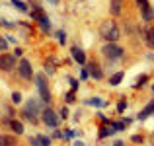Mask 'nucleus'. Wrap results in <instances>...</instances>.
Returning a JSON list of instances; mask_svg holds the SVG:
<instances>
[{
  "label": "nucleus",
  "instance_id": "obj_1",
  "mask_svg": "<svg viewBox=\"0 0 154 146\" xmlns=\"http://www.w3.org/2000/svg\"><path fill=\"white\" fill-rule=\"evenodd\" d=\"M41 99H35V97H29V99L23 103L22 111H20V115H22V119L26 121H31V123H37L39 121V115H41Z\"/></svg>",
  "mask_w": 154,
  "mask_h": 146
},
{
  "label": "nucleus",
  "instance_id": "obj_2",
  "mask_svg": "<svg viewBox=\"0 0 154 146\" xmlns=\"http://www.w3.org/2000/svg\"><path fill=\"white\" fill-rule=\"evenodd\" d=\"M100 37L105 43H117L121 39V29L113 20H105L100 23Z\"/></svg>",
  "mask_w": 154,
  "mask_h": 146
},
{
  "label": "nucleus",
  "instance_id": "obj_3",
  "mask_svg": "<svg viewBox=\"0 0 154 146\" xmlns=\"http://www.w3.org/2000/svg\"><path fill=\"white\" fill-rule=\"evenodd\" d=\"M33 80H35V86H37V92H39V99H41L43 103L49 105L53 101V96H51V88H49V80H47V76L45 74H35Z\"/></svg>",
  "mask_w": 154,
  "mask_h": 146
},
{
  "label": "nucleus",
  "instance_id": "obj_4",
  "mask_svg": "<svg viewBox=\"0 0 154 146\" xmlns=\"http://www.w3.org/2000/svg\"><path fill=\"white\" fill-rule=\"evenodd\" d=\"M102 55L109 62H117V60H121L125 56V49L121 45H117V43H105L102 47Z\"/></svg>",
  "mask_w": 154,
  "mask_h": 146
},
{
  "label": "nucleus",
  "instance_id": "obj_5",
  "mask_svg": "<svg viewBox=\"0 0 154 146\" xmlns=\"http://www.w3.org/2000/svg\"><path fill=\"white\" fill-rule=\"evenodd\" d=\"M39 119H41V123L45 125V127H49V129H57V127H59V115H57V111H55V109H51L49 105L41 109Z\"/></svg>",
  "mask_w": 154,
  "mask_h": 146
},
{
  "label": "nucleus",
  "instance_id": "obj_6",
  "mask_svg": "<svg viewBox=\"0 0 154 146\" xmlns=\"http://www.w3.org/2000/svg\"><path fill=\"white\" fill-rule=\"evenodd\" d=\"M16 72H18V76L22 80H26V82H29L31 78H33V66H31V62L27 59H20L18 64H16Z\"/></svg>",
  "mask_w": 154,
  "mask_h": 146
},
{
  "label": "nucleus",
  "instance_id": "obj_7",
  "mask_svg": "<svg viewBox=\"0 0 154 146\" xmlns=\"http://www.w3.org/2000/svg\"><path fill=\"white\" fill-rule=\"evenodd\" d=\"M135 2H137V6H139V10H140L143 22H146V23L154 22V10L150 6V0H135Z\"/></svg>",
  "mask_w": 154,
  "mask_h": 146
},
{
  "label": "nucleus",
  "instance_id": "obj_8",
  "mask_svg": "<svg viewBox=\"0 0 154 146\" xmlns=\"http://www.w3.org/2000/svg\"><path fill=\"white\" fill-rule=\"evenodd\" d=\"M16 56L12 53H2L0 55V70L2 72H12L16 68Z\"/></svg>",
  "mask_w": 154,
  "mask_h": 146
},
{
  "label": "nucleus",
  "instance_id": "obj_9",
  "mask_svg": "<svg viewBox=\"0 0 154 146\" xmlns=\"http://www.w3.org/2000/svg\"><path fill=\"white\" fill-rule=\"evenodd\" d=\"M84 66H86L90 78H94V80H102L103 78V70H102V66H100L98 60H90V62H86Z\"/></svg>",
  "mask_w": 154,
  "mask_h": 146
},
{
  "label": "nucleus",
  "instance_id": "obj_10",
  "mask_svg": "<svg viewBox=\"0 0 154 146\" xmlns=\"http://www.w3.org/2000/svg\"><path fill=\"white\" fill-rule=\"evenodd\" d=\"M70 56H72V60H74V62H78V64H80V66H84V64L88 62L84 49H82V47H78V45H74V47L70 49Z\"/></svg>",
  "mask_w": 154,
  "mask_h": 146
},
{
  "label": "nucleus",
  "instance_id": "obj_11",
  "mask_svg": "<svg viewBox=\"0 0 154 146\" xmlns=\"http://www.w3.org/2000/svg\"><path fill=\"white\" fill-rule=\"evenodd\" d=\"M143 39H144V45L148 49H154V26L152 23H148L143 29Z\"/></svg>",
  "mask_w": 154,
  "mask_h": 146
},
{
  "label": "nucleus",
  "instance_id": "obj_12",
  "mask_svg": "<svg viewBox=\"0 0 154 146\" xmlns=\"http://www.w3.org/2000/svg\"><path fill=\"white\" fill-rule=\"evenodd\" d=\"M27 142H29V146H51V138L45 135H35V136H29L27 138Z\"/></svg>",
  "mask_w": 154,
  "mask_h": 146
},
{
  "label": "nucleus",
  "instance_id": "obj_13",
  "mask_svg": "<svg viewBox=\"0 0 154 146\" xmlns=\"http://www.w3.org/2000/svg\"><path fill=\"white\" fill-rule=\"evenodd\" d=\"M150 115H154V99L148 101V103L144 105V107L140 109L139 113H137V119H139V121H146Z\"/></svg>",
  "mask_w": 154,
  "mask_h": 146
},
{
  "label": "nucleus",
  "instance_id": "obj_14",
  "mask_svg": "<svg viewBox=\"0 0 154 146\" xmlns=\"http://www.w3.org/2000/svg\"><path fill=\"white\" fill-rule=\"evenodd\" d=\"M125 6V0H109V14L111 16H121Z\"/></svg>",
  "mask_w": 154,
  "mask_h": 146
},
{
  "label": "nucleus",
  "instance_id": "obj_15",
  "mask_svg": "<svg viewBox=\"0 0 154 146\" xmlns=\"http://www.w3.org/2000/svg\"><path fill=\"white\" fill-rule=\"evenodd\" d=\"M8 127L12 129V132H14L16 136L23 135V123H22V121H18V119H10V123H8Z\"/></svg>",
  "mask_w": 154,
  "mask_h": 146
},
{
  "label": "nucleus",
  "instance_id": "obj_16",
  "mask_svg": "<svg viewBox=\"0 0 154 146\" xmlns=\"http://www.w3.org/2000/svg\"><path fill=\"white\" fill-rule=\"evenodd\" d=\"M0 146H18L16 135H0Z\"/></svg>",
  "mask_w": 154,
  "mask_h": 146
},
{
  "label": "nucleus",
  "instance_id": "obj_17",
  "mask_svg": "<svg viewBox=\"0 0 154 146\" xmlns=\"http://www.w3.org/2000/svg\"><path fill=\"white\" fill-rule=\"evenodd\" d=\"M37 23H39V27H41L43 33H49V31H51V20H49V16H47V14H43L41 18L37 20Z\"/></svg>",
  "mask_w": 154,
  "mask_h": 146
},
{
  "label": "nucleus",
  "instance_id": "obj_18",
  "mask_svg": "<svg viewBox=\"0 0 154 146\" xmlns=\"http://www.w3.org/2000/svg\"><path fill=\"white\" fill-rule=\"evenodd\" d=\"M123 78H125V72H123V70H119V72H115V74H111V76H109V86H113V88L119 86Z\"/></svg>",
  "mask_w": 154,
  "mask_h": 146
},
{
  "label": "nucleus",
  "instance_id": "obj_19",
  "mask_svg": "<svg viewBox=\"0 0 154 146\" xmlns=\"http://www.w3.org/2000/svg\"><path fill=\"white\" fill-rule=\"evenodd\" d=\"M84 103L86 105H94V107H107L109 101H103L102 97H90V99H86Z\"/></svg>",
  "mask_w": 154,
  "mask_h": 146
},
{
  "label": "nucleus",
  "instance_id": "obj_20",
  "mask_svg": "<svg viewBox=\"0 0 154 146\" xmlns=\"http://www.w3.org/2000/svg\"><path fill=\"white\" fill-rule=\"evenodd\" d=\"M10 2H12V6H14L16 10L22 12V14H27V12H29V8H27V4L23 2V0H10Z\"/></svg>",
  "mask_w": 154,
  "mask_h": 146
},
{
  "label": "nucleus",
  "instance_id": "obj_21",
  "mask_svg": "<svg viewBox=\"0 0 154 146\" xmlns=\"http://www.w3.org/2000/svg\"><path fill=\"white\" fill-rule=\"evenodd\" d=\"M148 82V74H140L139 78L135 80V84H133V90H140V88H144Z\"/></svg>",
  "mask_w": 154,
  "mask_h": 146
},
{
  "label": "nucleus",
  "instance_id": "obj_22",
  "mask_svg": "<svg viewBox=\"0 0 154 146\" xmlns=\"http://www.w3.org/2000/svg\"><path fill=\"white\" fill-rule=\"evenodd\" d=\"M111 135H115V131H113L109 125H103V127H100V132H98L100 138H107V136H111Z\"/></svg>",
  "mask_w": 154,
  "mask_h": 146
},
{
  "label": "nucleus",
  "instance_id": "obj_23",
  "mask_svg": "<svg viewBox=\"0 0 154 146\" xmlns=\"http://www.w3.org/2000/svg\"><path fill=\"white\" fill-rule=\"evenodd\" d=\"M55 35H57V41H59L60 45H64V43H66V31H64V29L55 31Z\"/></svg>",
  "mask_w": 154,
  "mask_h": 146
},
{
  "label": "nucleus",
  "instance_id": "obj_24",
  "mask_svg": "<svg viewBox=\"0 0 154 146\" xmlns=\"http://www.w3.org/2000/svg\"><path fill=\"white\" fill-rule=\"evenodd\" d=\"M57 115H59V121H66L68 119V107H66V105H63V107L59 109Z\"/></svg>",
  "mask_w": 154,
  "mask_h": 146
},
{
  "label": "nucleus",
  "instance_id": "obj_25",
  "mask_svg": "<svg viewBox=\"0 0 154 146\" xmlns=\"http://www.w3.org/2000/svg\"><path fill=\"white\" fill-rule=\"evenodd\" d=\"M64 101H66V105H70V103H74L76 101V92H66V96H64Z\"/></svg>",
  "mask_w": 154,
  "mask_h": 146
},
{
  "label": "nucleus",
  "instance_id": "obj_26",
  "mask_svg": "<svg viewBox=\"0 0 154 146\" xmlns=\"http://www.w3.org/2000/svg\"><path fill=\"white\" fill-rule=\"evenodd\" d=\"M68 82H70V90H72V92H76V90H78L80 80H76V78H72V76H68Z\"/></svg>",
  "mask_w": 154,
  "mask_h": 146
},
{
  "label": "nucleus",
  "instance_id": "obj_27",
  "mask_svg": "<svg viewBox=\"0 0 154 146\" xmlns=\"http://www.w3.org/2000/svg\"><path fill=\"white\" fill-rule=\"evenodd\" d=\"M0 26H2V27H8V29H12V27H16L18 23H16V22H8V20L0 18Z\"/></svg>",
  "mask_w": 154,
  "mask_h": 146
},
{
  "label": "nucleus",
  "instance_id": "obj_28",
  "mask_svg": "<svg viewBox=\"0 0 154 146\" xmlns=\"http://www.w3.org/2000/svg\"><path fill=\"white\" fill-rule=\"evenodd\" d=\"M12 103H14V105L22 103V94H20V92H14V94H12Z\"/></svg>",
  "mask_w": 154,
  "mask_h": 146
},
{
  "label": "nucleus",
  "instance_id": "obj_29",
  "mask_svg": "<svg viewBox=\"0 0 154 146\" xmlns=\"http://www.w3.org/2000/svg\"><path fill=\"white\" fill-rule=\"evenodd\" d=\"M131 142H135V144H143V142H144V136H143V135H133V136H131Z\"/></svg>",
  "mask_w": 154,
  "mask_h": 146
},
{
  "label": "nucleus",
  "instance_id": "obj_30",
  "mask_svg": "<svg viewBox=\"0 0 154 146\" xmlns=\"http://www.w3.org/2000/svg\"><path fill=\"white\" fill-rule=\"evenodd\" d=\"M74 135H76V131H72V129H66V131L63 132V138L70 140V138H72V136H74Z\"/></svg>",
  "mask_w": 154,
  "mask_h": 146
},
{
  "label": "nucleus",
  "instance_id": "obj_31",
  "mask_svg": "<svg viewBox=\"0 0 154 146\" xmlns=\"http://www.w3.org/2000/svg\"><path fill=\"white\" fill-rule=\"evenodd\" d=\"M125 109H127V101H125V99H121L119 103H117V113H123Z\"/></svg>",
  "mask_w": 154,
  "mask_h": 146
},
{
  "label": "nucleus",
  "instance_id": "obj_32",
  "mask_svg": "<svg viewBox=\"0 0 154 146\" xmlns=\"http://www.w3.org/2000/svg\"><path fill=\"white\" fill-rule=\"evenodd\" d=\"M8 49V41H6V37H2V35H0V51H6Z\"/></svg>",
  "mask_w": 154,
  "mask_h": 146
},
{
  "label": "nucleus",
  "instance_id": "obj_33",
  "mask_svg": "<svg viewBox=\"0 0 154 146\" xmlns=\"http://www.w3.org/2000/svg\"><path fill=\"white\" fill-rule=\"evenodd\" d=\"M4 37H6V41H8V45H10V43H14V45H16V43H18V39H16V37H14V35H4Z\"/></svg>",
  "mask_w": 154,
  "mask_h": 146
},
{
  "label": "nucleus",
  "instance_id": "obj_34",
  "mask_svg": "<svg viewBox=\"0 0 154 146\" xmlns=\"http://www.w3.org/2000/svg\"><path fill=\"white\" fill-rule=\"evenodd\" d=\"M88 78H90V76H88V70L82 68V70H80V80H88Z\"/></svg>",
  "mask_w": 154,
  "mask_h": 146
},
{
  "label": "nucleus",
  "instance_id": "obj_35",
  "mask_svg": "<svg viewBox=\"0 0 154 146\" xmlns=\"http://www.w3.org/2000/svg\"><path fill=\"white\" fill-rule=\"evenodd\" d=\"M12 55H14V56H20V59H22L23 51H22V49H20V47H16V49H14V53H12Z\"/></svg>",
  "mask_w": 154,
  "mask_h": 146
},
{
  "label": "nucleus",
  "instance_id": "obj_36",
  "mask_svg": "<svg viewBox=\"0 0 154 146\" xmlns=\"http://www.w3.org/2000/svg\"><path fill=\"white\" fill-rule=\"evenodd\" d=\"M53 138H63V131H55L53 132Z\"/></svg>",
  "mask_w": 154,
  "mask_h": 146
},
{
  "label": "nucleus",
  "instance_id": "obj_37",
  "mask_svg": "<svg viewBox=\"0 0 154 146\" xmlns=\"http://www.w3.org/2000/svg\"><path fill=\"white\" fill-rule=\"evenodd\" d=\"M72 146H86V144H84L82 140H74V142H72Z\"/></svg>",
  "mask_w": 154,
  "mask_h": 146
},
{
  "label": "nucleus",
  "instance_id": "obj_38",
  "mask_svg": "<svg viewBox=\"0 0 154 146\" xmlns=\"http://www.w3.org/2000/svg\"><path fill=\"white\" fill-rule=\"evenodd\" d=\"M113 146H125V142H123V140H115V142H113Z\"/></svg>",
  "mask_w": 154,
  "mask_h": 146
},
{
  "label": "nucleus",
  "instance_id": "obj_39",
  "mask_svg": "<svg viewBox=\"0 0 154 146\" xmlns=\"http://www.w3.org/2000/svg\"><path fill=\"white\" fill-rule=\"evenodd\" d=\"M49 2H51V4H59L60 0H49Z\"/></svg>",
  "mask_w": 154,
  "mask_h": 146
},
{
  "label": "nucleus",
  "instance_id": "obj_40",
  "mask_svg": "<svg viewBox=\"0 0 154 146\" xmlns=\"http://www.w3.org/2000/svg\"><path fill=\"white\" fill-rule=\"evenodd\" d=\"M152 92H154V84H152Z\"/></svg>",
  "mask_w": 154,
  "mask_h": 146
},
{
  "label": "nucleus",
  "instance_id": "obj_41",
  "mask_svg": "<svg viewBox=\"0 0 154 146\" xmlns=\"http://www.w3.org/2000/svg\"><path fill=\"white\" fill-rule=\"evenodd\" d=\"M152 144H154V142H152Z\"/></svg>",
  "mask_w": 154,
  "mask_h": 146
}]
</instances>
